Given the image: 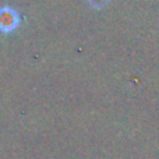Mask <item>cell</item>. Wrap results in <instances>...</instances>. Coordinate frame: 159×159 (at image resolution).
I'll return each mask as SVG.
<instances>
[{
	"label": "cell",
	"instance_id": "1",
	"mask_svg": "<svg viewBox=\"0 0 159 159\" xmlns=\"http://www.w3.org/2000/svg\"><path fill=\"white\" fill-rule=\"evenodd\" d=\"M18 24V17L11 8H0V31L10 32Z\"/></svg>",
	"mask_w": 159,
	"mask_h": 159
}]
</instances>
